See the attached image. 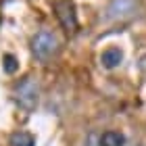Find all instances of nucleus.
Masks as SVG:
<instances>
[{
    "instance_id": "obj_4",
    "label": "nucleus",
    "mask_w": 146,
    "mask_h": 146,
    "mask_svg": "<svg viewBox=\"0 0 146 146\" xmlns=\"http://www.w3.org/2000/svg\"><path fill=\"white\" fill-rule=\"evenodd\" d=\"M54 11H56L58 19H61V23H63L67 29H75V27H77L75 6H73L71 0H58V2H54Z\"/></svg>"
},
{
    "instance_id": "obj_7",
    "label": "nucleus",
    "mask_w": 146,
    "mask_h": 146,
    "mask_svg": "<svg viewBox=\"0 0 146 146\" xmlns=\"http://www.w3.org/2000/svg\"><path fill=\"white\" fill-rule=\"evenodd\" d=\"M36 140L29 131H15L11 136V146H34Z\"/></svg>"
},
{
    "instance_id": "obj_1",
    "label": "nucleus",
    "mask_w": 146,
    "mask_h": 146,
    "mask_svg": "<svg viewBox=\"0 0 146 146\" xmlns=\"http://www.w3.org/2000/svg\"><path fill=\"white\" fill-rule=\"evenodd\" d=\"M38 94H40V88H38L36 79H31V77L21 79V82L17 84V88H15V96H17L19 107H21L23 111H27V113H31L36 109Z\"/></svg>"
},
{
    "instance_id": "obj_3",
    "label": "nucleus",
    "mask_w": 146,
    "mask_h": 146,
    "mask_svg": "<svg viewBox=\"0 0 146 146\" xmlns=\"http://www.w3.org/2000/svg\"><path fill=\"white\" fill-rule=\"evenodd\" d=\"M136 11V0H113L109 4L107 17L111 21H117V19H127L134 15Z\"/></svg>"
},
{
    "instance_id": "obj_6",
    "label": "nucleus",
    "mask_w": 146,
    "mask_h": 146,
    "mask_svg": "<svg viewBox=\"0 0 146 146\" xmlns=\"http://www.w3.org/2000/svg\"><path fill=\"white\" fill-rule=\"evenodd\" d=\"M123 144H125V138L119 131H104L100 138V146H123Z\"/></svg>"
},
{
    "instance_id": "obj_2",
    "label": "nucleus",
    "mask_w": 146,
    "mask_h": 146,
    "mask_svg": "<svg viewBox=\"0 0 146 146\" xmlns=\"http://www.w3.org/2000/svg\"><path fill=\"white\" fill-rule=\"evenodd\" d=\"M31 50H34L36 58L40 61H48V58L56 52V38L50 31H40L31 42Z\"/></svg>"
},
{
    "instance_id": "obj_5",
    "label": "nucleus",
    "mask_w": 146,
    "mask_h": 146,
    "mask_svg": "<svg viewBox=\"0 0 146 146\" xmlns=\"http://www.w3.org/2000/svg\"><path fill=\"white\" fill-rule=\"evenodd\" d=\"M121 58H123V54H121L119 48H107L102 52V56H100V63L107 69H113V67H117V65L121 63Z\"/></svg>"
},
{
    "instance_id": "obj_8",
    "label": "nucleus",
    "mask_w": 146,
    "mask_h": 146,
    "mask_svg": "<svg viewBox=\"0 0 146 146\" xmlns=\"http://www.w3.org/2000/svg\"><path fill=\"white\" fill-rule=\"evenodd\" d=\"M4 71L6 73H15L17 71V58L13 54H6L4 56Z\"/></svg>"
}]
</instances>
